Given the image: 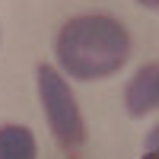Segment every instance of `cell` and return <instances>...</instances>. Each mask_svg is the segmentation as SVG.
I'll list each match as a JSON object with an SVG mask.
<instances>
[{"label": "cell", "mask_w": 159, "mask_h": 159, "mask_svg": "<svg viewBox=\"0 0 159 159\" xmlns=\"http://www.w3.org/2000/svg\"><path fill=\"white\" fill-rule=\"evenodd\" d=\"M54 54L61 70L73 80H105L124 67L130 54V35L124 22L108 13H83L61 25Z\"/></svg>", "instance_id": "6da1fadb"}, {"label": "cell", "mask_w": 159, "mask_h": 159, "mask_svg": "<svg viewBox=\"0 0 159 159\" xmlns=\"http://www.w3.org/2000/svg\"><path fill=\"white\" fill-rule=\"evenodd\" d=\"M35 83H38V102H42L45 121L51 127V134H54L57 147L70 159H76L86 143V121L80 115L76 96L70 92L67 80L51 64H38L35 67Z\"/></svg>", "instance_id": "7a4b0ae2"}, {"label": "cell", "mask_w": 159, "mask_h": 159, "mask_svg": "<svg viewBox=\"0 0 159 159\" xmlns=\"http://www.w3.org/2000/svg\"><path fill=\"white\" fill-rule=\"evenodd\" d=\"M124 105H127V115L130 118H143L156 111L159 105V64L150 61L130 76V83L124 89Z\"/></svg>", "instance_id": "3957f363"}, {"label": "cell", "mask_w": 159, "mask_h": 159, "mask_svg": "<svg viewBox=\"0 0 159 159\" xmlns=\"http://www.w3.org/2000/svg\"><path fill=\"white\" fill-rule=\"evenodd\" d=\"M0 159H38L35 134L25 124H0Z\"/></svg>", "instance_id": "277c9868"}, {"label": "cell", "mask_w": 159, "mask_h": 159, "mask_svg": "<svg viewBox=\"0 0 159 159\" xmlns=\"http://www.w3.org/2000/svg\"><path fill=\"white\" fill-rule=\"evenodd\" d=\"M156 137H159V127L150 130V147H147V153H143V159H156Z\"/></svg>", "instance_id": "5b68a950"}, {"label": "cell", "mask_w": 159, "mask_h": 159, "mask_svg": "<svg viewBox=\"0 0 159 159\" xmlns=\"http://www.w3.org/2000/svg\"><path fill=\"white\" fill-rule=\"evenodd\" d=\"M137 3H143L147 10H156V7H159V0H137Z\"/></svg>", "instance_id": "8992f818"}]
</instances>
